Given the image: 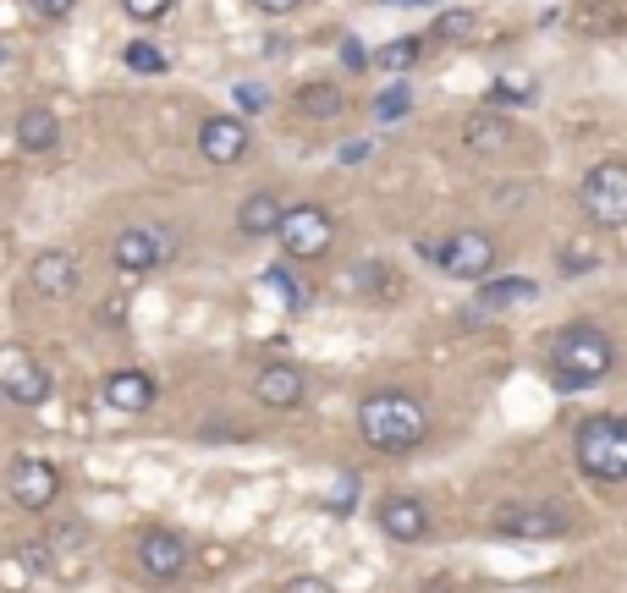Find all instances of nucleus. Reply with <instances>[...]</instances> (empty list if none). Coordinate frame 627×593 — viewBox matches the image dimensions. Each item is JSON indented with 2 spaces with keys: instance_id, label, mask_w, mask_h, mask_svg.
<instances>
[{
  "instance_id": "nucleus-21",
  "label": "nucleus",
  "mask_w": 627,
  "mask_h": 593,
  "mask_svg": "<svg viewBox=\"0 0 627 593\" xmlns=\"http://www.w3.org/2000/svg\"><path fill=\"white\" fill-rule=\"evenodd\" d=\"M529 297H539V280H529V275H507V280L484 286L479 308H484V314H496V308H512V303H529Z\"/></svg>"
},
{
  "instance_id": "nucleus-6",
  "label": "nucleus",
  "mask_w": 627,
  "mask_h": 593,
  "mask_svg": "<svg viewBox=\"0 0 627 593\" xmlns=\"http://www.w3.org/2000/svg\"><path fill=\"white\" fill-rule=\"evenodd\" d=\"M584 215L595 226H627V166L623 160H600L584 176Z\"/></svg>"
},
{
  "instance_id": "nucleus-14",
  "label": "nucleus",
  "mask_w": 627,
  "mask_h": 593,
  "mask_svg": "<svg viewBox=\"0 0 627 593\" xmlns=\"http://www.w3.org/2000/svg\"><path fill=\"white\" fill-rule=\"evenodd\" d=\"M254 396L265 402L270 413H292V407H303L308 379H303V368H297V363H265V368H259V379H254Z\"/></svg>"
},
{
  "instance_id": "nucleus-11",
  "label": "nucleus",
  "mask_w": 627,
  "mask_h": 593,
  "mask_svg": "<svg viewBox=\"0 0 627 593\" xmlns=\"http://www.w3.org/2000/svg\"><path fill=\"white\" fill-rule=\"evenodd\" d=\"M138 566H144L149 583H177L187 572V538L172 533V527H149L138 538Z\"/></svg>"
},
{
  "instance_id": "nucleus-25",
  "label": "nucleus",
  "mask_w": 627,
  "mask_h": 593,
  "mask_svg": "<svg viewBox=\"0 0 627 593\" xmlns=\"http://www.w3.org/2000/svg\"><path fill=\"white\" fill-rule=\"evenodd\" d=\"M408 110H413V88H408V83L385 88V93L374 99V121H402Z\"/></svg>"
},
{
  "instance_id": "nucleus-17",
  "label": "nucleus",
  "mask_w": 627,
  "mask_h": 593,
  "mask_svg": "<svg viewBox=\"0 0 627 593\" xmlns=\"http://www.w3.org/2000/svg\"><path fill=\"white\" fill-rule=\"evenodd\" d=\"M512 138H518V132H512V121H507L501 110H473V116L462 121V149H468V155H501Z\"/></svg>"
},
{
  "instance_id": "nucleus-35",
  "label": "nucleus",
  "mask_w": 627,
  "mask_h": 593,
  "mask_svg": "<svg viewBox=\"0 0 627 593\" xmlns=\"http://www.w3.org/2000/svg\"><path fill=\"white\" fill-rule=\"evenodd\" d=\"M254 6H259L265 17H292V11H297L303 0H254Z\"/></svg>"
},
{
  "instance_id": "nucleus-29",
  "label": "nucleus",
  "mask_w": 627,
  "mask_h": 593,
  "mask_svg": "<svg viewBox=\"0 0 627 593\" xmlns=\"http://www.w3.org/2000/svg\"><path fill=\"white\" fill-rule=\"evenodd\" d=\"M473 33V11H441V22H435V39H468Z\"/></svg>"
},
{
  "instance_id": "nucleus-12",
  "label": "nucleus",
  "mask_w": 627,
  "mask_h": 593,
  "mask_svg": "<svg viewBox=\"0 0 627 593\" xmlns=\"http://www.w3.org/2000/svg\"><path fill=\"white\" fill-rule=\"evenodd\" d=\"M198 155L209 166H237L248 155V121L243 116H204L198 121Z\"/></svg>"
},
{
  "instance_id": "nucleus-9",
  "label": "nucleus",
  "mask_w": 627,
  "mask_h": 593,
  "mask_svg": "<svg viewBox=\"0 0 627 593\" xmlns=\"http://www.w3.org/2000/svg\"><path fill=\"white\" fill-rule=\"evenodd\" d=\"M6 490H11V501L22 511H45L61 501V473H56V462H45V456H22V462L11 467Z\"/></svg>"
},
{
  "instance_id": "nucleus-15",
  "label": "nucleus",
  "mask_w": 627,
  "mask_h": 593,
  "mask_svg": "<svg viewBox=\"0 0 627 593\" xmlns=\"http://www.w3.org/2000/svg\"><path fill=\"white\" fill-rule=\"evenodd\" d=\"M380 527H385V538H396V544H424V533H430V506L419 501V495H385L380 501Z\"/></svg>"
},
{
  "instance_id": "nucleus-16",
  "label": "nucleus",
  "mask_w": 627,
  "mask_h": 593,
  "mask_svg": "<svg viewBox=\"0 0 627 593\" xmlns=\"http://www.w3.org/2000/svg\"><path fill=\"white\" fill-rule=\"evenodd\" d=\"M105 407H110V413H127V418L149 413V407H155V379H149L144 368H116V374H105Z\"/></svg>"
},
{
  "instance_id": "nucleus-32",
  "label": "nucleus",
  "mask_w": 627,
  "mask_h": 593,
  "mask_svg": "<svg viewBox=\"0 0 627 593\" xmlns=\"http://www.w3.org/2000/svg\"><path fill=\"white\" fill-rule=\"evenodd\" d=\"M281 593H336V583H331V577H314V572H303V577L281 583Z\"/></svg>"
},
{
  "instance_id": "nucleus-33",
  "label": "nucleus",
  "mask_w": 627,
  "mask_h": 593,
  "mask_svg": "<svg viewBox=\"0 0 627 593\" xmlns=\"http://www.w3.org/2000/svg\"><path fill=\"white\" fill-rule=\"evenodd\" d=\"M369 155H374V149H369V138H353V144H342V155H336V160H342V166H363Z\"/></svg>"
},
{
  "instance_id": "nucleus-30",
  "label": "nucleus",
  "mask_w": 627,
  "mask_h": 593,
  "mask_svg": "<svg viewBox=\"0 0 627 593\" xmlns=\"http://www.w3.org/2000/svg\"><path fill=\"white\" fill-rule=\"evenodd\" d=\"M72 6H78V0H28V11H33L39 22H67Z\"/></svg>"
},
{
  "instance_id": "nucleus-27",
  "label": "nucleus",
  "mask_w": 627,
  "mask_h": 593,
  "mask_svg": "<svg viewBox=\"0 0 627 593\" xmlns=\"http://www.w3.org/2000/svg\"><path fill=\"white\" fill-rule=\"evenodd\" d=\"M28 577H33V566H28L22 555H6V561H0V589L6 593H28Z\"/></svg>"
},
{
  "instance_id": "nucleus-7",
  "label": "nucleus",
  "mask_w": 627,
  "mask_h": 593,
  "mask_svg": "<svg viewBox=\"0 0 627 593\" xmlns=\"http://www.w3.org/2000/svg\"><path fill=\"white\" fill-rule=\"evenodd\" d=\"M0 402L45 407L50 402V368H39V357H28L22 346H6L0 352Z\"/></svg>"
},
{
  "instance_id": "nucleus-8",
  "label": "nucleus",
  "mask_w": 627,
  "mask_h": 593,
  "mask_svg": "<svg viewBox=\"0 0 627 593\" xmlns=\"http://www.w3.org/2000/svg\"><path fill=\"white\" fill-rule=\"evenodd\" d=\"M435 264L447 269L451 280H484L490 269H496V243H490V231H451L447 248L435 254Z\"/></svg>"
},
{
  "instance_id": "nucleus-31",
  "label": "nucleus",
  "mask_w": 627,
  "mask_h": 593,
  "mask_svg": "<svg viewBox=\"0 0 627 593\" xmlns=\"http://www.w3.org/2000/svg\"><path fill=\"white\" fill-rule=\"evenodd\" d=\"M265 105H270V93L259 83H237V110H243V116H259Z\"/></svg>"
},
{
  "instance_id": "nucleus-18",
  "label": "nucleus",
  "mask_w": 627,
  "mask_h": 593,
  "mask_svg": "<svg viewBox=\"0 0 627 593\" xmlns=\"http://www.w3.org/2000/svg\"><path fill=\"white\" fill-rule=\"evenodd\" d=\"M56 144H61V116L50 105H28L17 116V149L22 155H50Z\"/></svg>"
},
{
  "instance_id": "nucleus-24",
  "label": "nucleus",
  "mask_w": 627,
  "mask_h": 593,
  "mask_svg": "<svg viewBox=\"0 0 627 593\" xmlns=\"http://www.w3.org/2000/svg\"><path fill=\"white\" fill-rule=\"evenodd\" d=\"M529 99H535V78H523V72H507L490 83V105H529Z\"/></svg>"
},
{
  "instance_id": "nucleus-13",
  "label": "nucleus",
  "mask_w": 627,
  "mask_h": 593,
  "mask_svg": "<svg viewBox=\"0 0 627 593\" xmlns=\"http://www.w3.org/2000/svg\"><path fill=\"white\" fill-rule=\"evenodd\" d=\"M78 280H84V269H78V258L67 254V248H45V254L28 264V286L45 303H67L78 291Z\"/></svg>"
},
{
  "instance_id": "nucleus-28",
  "label": "nucleus",
  "mask_w": 627,
  "mask_h": 593,
  "mask_svg": "<svg viewBox=\"0 0 627 593\" xmlns=\"http://www.w3.org/2000/svg\"><path fill=\"white\" fill-rule=\"evenodd\" d=\"M265 286H270V291H275V297H281V303H286V308H303V291H297V280H292V269H281V264H275V269H270V275H265Z\"/></svg>"
},
{
  "instance_id": "nucleus-4",
  "label": "nucleus",
  "mask_w": 627,
  "mask_h": 593,
  "mask_svg": "<svg viewBox=\"0 0 627 593\" xmlns=\"http://www.w3.org/2000/svg\"><path fill=\"white\" fill-rule=\"evenodd\" d=\"M572 527V516L556 506V501H501L490 511V533L501 538H523V544H539V538H561Z\"/></svg>"
},
{
  "instance_id": "nucleus-22",
  "label": "nucleus",
  "mask_w": 627,
  "mask_h": 593,
  "mask_svg": "<svg viewBox=\"0 0 627 593\" xmlns=\"http://www.w3.org/2000/svg\"><path fill=\"white\" fill-rule=\"evenodd\" d=\"M121 61H127V72H138V78H160L172 61H166V50L160 45H149V39H133L127 50H121Z\"/></svg>"
},
{
  "instance_id": "nucleus-34",
  "label": "nucleus",
  "mask_w": 627,
  "mask_h": 593,
  "mask_svg": "<svg viewBox=\"0 0 627 593\" xmlns=\"http://www.w3.org/2000/svg\"><path fill=\"white\" fill-rule=\"evenodd\" d=\"M342 61H347V72H363V67H369V56H363L359 39H342Z\"/></svg>"
},
{
  "instance_id": "nucleus-23",
  "label": "nucleus",
  "mask_w": 627,
  "mask_h": 593,
  "mask_svg": "<svg viewBox=\"0 0 627 593\" xmlns=\"http://www.w3.org/2000/svg\"><path fill=\"white\" fill-rule=\"evenodd\" d=\"M419 50H424L419 39H391V45H380V50H374V61H369V67H385V72H413V67H419Z\"/></svg>"
},
{
  "instance_id": "nucleus-1",
  "label": "nucleus",
  "mask_w": 627,
  "mask_h": 593,
  "mask_svg": "<svg viewBox=\"0 0 627 593\" xmlns=\"http://www.w3.org/2000/svg\"><path fill=\"white\" fill-rule=\"evenodd\" d=\"M611 368H617V346H611V336L600 325L572 319V325H561L550 336V379H556V391H589Z\"/></svg>"
},
{
  "instance_id": "nucleus-36",
  "label": "nucleus",
  "mask_w": 627,
  "mask_h": 593,
  "mask_svg": "<svg viewBox=\"0 0 627 593\" xmlns=\"http://www.w3.org/2000/svg\"><path fill=\"white\" fill-rule=\"evenodd\" d=\"M391 6H435V0H391Z\"/></svg>"
},
{
  "instance_id": "nucleus-3",
  "label": "nucleus",
  "mask_w": 627,
  "mask_h": 593,
  "mask_svg": "<svg viewBox=\"0 0 627 593\" xmlns=\"http://www.w3.org/2000/svg\"><path fill=\"white\" fill-rule=\"evenodd\" d=\"M572 456L578 473L595 484H627V418L617 413H595L572 434Z\"/></svg>"
},
{
  "instance_id": "nucleus-5",
  "label": "nucleus",
  "mask_w": 627,
  "mask_h": 593,
  "mask_svg": "<svg viewBox=\"0 0 627 593\" xmlns=\"http://www.w3.org/2000/svg\"><path fill=\"white\" fill-rule=\"evenodd\" d=\"M275 243H281L286 258H325L331 243H336V220L320 204H292V209H281Z\"/></svg>"
},
{
  "instance_id": "nucleus-26",
  "label": "nucleus",
  "mask_w": 627,
  "mask_h": 593,
  "mask_svg": "<svg viewBox=\"0 0 627 593\" xmlns=\"http://www.w3.org/2000/svg\"><path fill=\"white\" fill-rule=\"evenodd\" d=\"M172 6H177V0H121V11H127L133 22H144V28L166 22V17H172Z\"/></svg>"
},
{
  "instance_id": "nucleus-20",
  "label": "nucleus",
  "mask_w": 627,
  "mask_h": 593,
  "mask_svg": "<svg viewBox=\"0 0 627 593\" xmlns=\"http://www.w3.org/2000/svg\"><path fill=\"white\" fill-rule=\"evenodd\" d=\"M297 110L314 116V121H336V116L347 110V93L336 83H303L297 88Z\"/></svg>"
},
{
  "instance_id": "nucleus-10",
  "label": "nucleus",
  "mask_w": 627,
  "mask_h": 593,
  "mask_svg": "<svg viewBox=\"0 0 627 593\" xmlns=\"http://www.w3.org/2000/svg\"><path fill=\"white\" fill-rule=\"evenodd\" d=\"M172 254V237L166 231H155V226H127L116 243H110V264L121 269V275H149V269H160Z\"/></svg>"
},
{
  "instance_id": "nucleus-2",
  "label": "nucleus",
  "mask_w": 627,
  "mask_h": 593,
  "mask_svg": "<svg viewBox=\"0 0 627 593\" xmlns=\"http://www.w3.org/2000/svg\"><path fill=\"white\" fill-rule=\"evenodd\" d=\"M359 434L369 451L402 456V451H413L430 434V407L419 396H408V391H374V396H363L359 407Z\"/></svg>"
},
{
  "instance_id": "nucleus-19",
  "label": "nucleus",
  "mask_w": 627,
  "mask_h": 593,
  "mask_svg": "<svg viewBox=\"0 0 627 593\" xmlns=\"http://www.w3.org/2000/svg\"><path fill=\"white\" fill-rule=\"evenodd\" d=\"M281 226V198L275 192H248L243 209H237V231L243 237H275Z\"/></svg>"
}]
</instances>
